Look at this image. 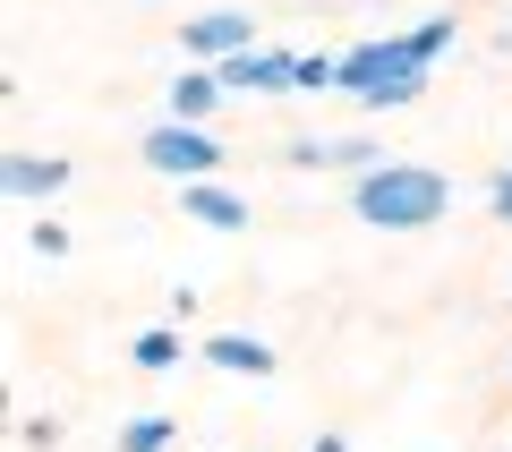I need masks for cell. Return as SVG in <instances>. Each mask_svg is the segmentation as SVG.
Returning a JSON list of instances; mask_svg holds the SVG:
<instances>
[{"label":"cell","instance_id":"obj_1","mask_svg":"<svg viewBox=\"0 0 512 452\" xmlns=\"http://www.w3.org/2000/svg\"><path fill=\"white\" fill-rule=\"evenodd\" d=\"M359 222H384V231H410V222L444 214V180L436 171H384V180H359Z\"/></svg>","mask_w":512,"mask_h":452},{"label":"cell","instance_id":"obj_2","mask_svg":"<svg viewBox=\"0 0 512 452\" xmlns=\"http://www.w3.org/2000/svg\"><path fill=\"white\" fill-rule=\"evenodd\" d=\"M146 154H154V171H214V163H222V145L188 137V128H154Z\"/></svg>","mask_w":512,"mask_h":452},{"label":"cell","instance_id":"obj_3","mask_svg":"<svg viewBox=\"0 0 512 452\" xmlns=\"http://www.w3.org/2000/svg\"><path fill=\"white\" fill-rule=\"evenodd\" d=\"M180 43H188L197 60H231L239 43H248V18H197V26H188Z\"/></svg>","mask_w":512,"mask_h":452},{"label":"cell","instance_id":"obj_4","mask_svg":"<svg viewBox=\"0 0 512 452\" xmlns=\"http://www.w3.org/2000/svg\"><path fill=\"white\" fill-rule=\"evenodd\" d=\"M205 359L231 367V376H274V350H265V342H231V333H214V342H205Z\"/></svg>","mask_w":512,"mask_h":452},{"label":"cell","instance_id":"obj_5","mask_svg":"<svg viewBox=\"0 0 512 452\" xmlns=\"http://www.w3.org/2000/svg\"><path fill=\"white\" fill-rule=\"evenodd\" d=\"M60 180H69V171L43 163V154H9V197H52Z\"/></svg>","mask_w":512,"mask_h":452},{"label":"cell","instance_id":"obj_6","mask_svg":"<svg viewBox=\"0 0 512 452\" xmlns=\"http://www.w3.org/2000/svg\"><path fill=\"white\" fill-rule=\"evenodd\" d=\"M188 214H205V222H222V231H239V222H248V205L222 197V188H188Z\"/></svg>","mask_w":512,"mask_h":452},{"label":"cell","instance_id":"obj_7","mask_svg":"<svg viewBox=\"0 0 512 452\" xmlns=\"http://www.w3.org/2000/svg\"><path fill=\"white\" fill-rule=\"evenodd\" d=\"M214 94H222V77H188L171 103H180V120H205V111H214Z\"/></svg>","mask_w":512,"mask_h":452},{"label":"cell","instance_id":"obj_8","mask_svg":"<svg viewBox=\"0 0 512 452\" xmlns=\"http://www.w3.org/2000/svg\"><path fill=\"white\" fill-rule=\"evenodd\" d=\"M120 444H128V452H163V444H171V427H163V418H137Z\"/></svg>","mask_w":512,"mask_h":452},{"label":"cell","instance_id":"obj_9","mask_svg":"<svg viewBox=\"0 0 512 452\" xmlns=\"http://www.w3.org/2000/svg\"><path fill=\"white\" fill-rule=\"evenodd\" d=\"M137 359H146V367H171V359H180V342H171V333H146V342H137Z\"/></svg>","mask_w":512,"mask_h":452},{"label":"cell","instance_id":"obj_10","mask_svg":"<svg viewBox=\"0 0 512 452\" xmlns=\"http://www.w3.org/2000/svg\"><path fill=\"white\" fill-rule=\"evenodd\" d=\"M316 452H350V444H342V435H325V444H316Z\"/></svg>","mask_w":512,"mask_h":452}]
</instances>
